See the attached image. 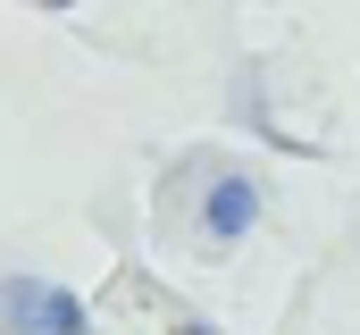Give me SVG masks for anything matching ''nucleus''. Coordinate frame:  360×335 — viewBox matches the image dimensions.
<instances>
[{"label":"nucleus","instance_id":"obj_2","mask_svg":"<svg viewBox=\"0 0 360 335\" xmlns=\"http://www.w3.org/2000/svg\"><path fill=\"white\" fill-rule=\"evenodd\" d=\"M260 227V184L252 176H218L210 193H201V235L210 244H243Z\"/></svg>","mask_w":360,"mask_h":335},{"label":"nucleus","instance_id":"obj_4","mask_svg":"<svg viewBox=\"0 0 360 335\" xmlns=\"http://www.w3.org/2000/svg\"><path fill=\"white\" fill-rule=\"evenodd\" d=\"M176 335H218V327H176Z\"/></svg>","mask_w":360,"mask_h":335},{"label":"nucleus","instance_id":"obj_3","mask_svg":"<svg viewBox=\"0 0 360 335\" xmlns=\"http://www.w3.org/2000/svg\"><path fill=\"white\" fill-rule=\"evenodd\" d=\"M34 8H76V0H34Z\"/></svg>","mask_w":360,"mask_h":335},{"label":"nucleus","instance_id":"obj_1","mask_svg":"<svg viewBox=\"0 0 360 335\" xmlns=\"http://www.w3.org/2000/svg\"><path fill=\"white\" fill-rule=\"evenodd\" d=\"M0 327L8 335H92L84 302L68 293V285H51V277H8L0 285Z\"/></svg>","mask_w":360,"mask_h":335}]
</instances>
